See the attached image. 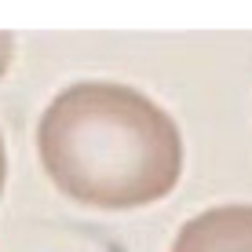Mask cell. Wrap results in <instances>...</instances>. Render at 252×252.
Here are the masks:
<instances>
[{
    "instance_id": "cell-4",
    "label": "cell",
    "mask_w": 252,
    "mask_h": 252,
    "mask_svg": "<svg viewBox=\"0 0 252 252\" xmlns=\"http://www.w3.org/2000/svg\"><path fill=\"white\" fill-rule=\"evenodd\" d=\"M4 183H7V150H4V135H0V194H4Z\"/></svg>"
},
{
    "instance_id": "cell-3",
    "label": "cell",
    "mask_w": 252,
    "mask_h": 252,
    "mask_svg": "<svg viewBox=\"0 0 252 252\" xmlns=\"http://www.w3.org/2000/svg\"><path fill=\"white\" fill-rule=\"evenodd\" d=\"M11 59H15V40H11V33H0V77L7 73Z\"/></svg>"
},
{
    "instance_id": "cell-2",
    "label": "cell",
    "mask_w": 252,
    "mask_h": 252,
    "mask_svg": "<svg viewBox=\"0 0 252 252\" xmlns=\"http://www.w3.org/2000/svg\"><path fill=\"white\" fill-rule=\"evenodd\" d=\"M172 252H252V205H216L190 216Z\"/></svg>"
},
{
    "instance_id": "cell-1",
    "label": "cell",
    "mask_w": 252,
    "mask_h": 252,
    "mask_svg": "<svg viewBox=\"0 0 252 252\" xmlns=\"http://www.w3.org/2000/svg\"><path fill=\"white\" fill-rule=\"evenodd\" d=\"M40 168L69 201L135 212L176 190L183 176L179 125L146 92L117 81H77L44 106Z\"/></svg>"
}]
</instances>
